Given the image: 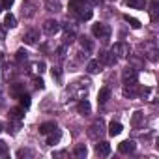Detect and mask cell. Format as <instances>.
I'll return each mask as SVG.
<instances>
[{
  "label": "cell",
  "mask_w": 159,
  "mask_h": 159,
  "mask_svg": "<svg viewBox=\"0 0 159 159\" xmlns=\"http://www.w3.org/2000/svg\"><path fill=\"white\" fill-rule=\"evenodd\" d=\"M88 88H90V81L88 79H81V81L73 83L67 92L73 99H84V96L88 94Z\"/></svg>",
  "instance_id": "1"
},
{
  "label": "cell",
  "mask_w": 159,
  "mask_h": 159,
  "mask_svg": "<svg viewBox=\"0 0 159 159\" xmlns=\"http://www.w3.org/2000/svg\"><path fill=\"white\" fill-rule=\"evenodd\" d=\"M103 135H105V122L99 118V120H96V122L88 127V137L94 139V140H99Z\"/></svg>",
  "instance_id": "2"
},
{
  "label": "cell",
  "mask_w": 159,
  "mask_h": 159,
  "mask_svg": "<svg viewBox=\"0 0 159 159\" xmlns=\"http://www.w3.org/2000/svg\"><path fill=\"white\" fill-rule=\"evenodd\" d=\"M92 34H94L96 38H99L101 41H107V39L111 38V28H109V25H105V23H98V25L92 26Z\"/></svg>",
  "instance_id": "3"
},
{
  "label": "cell",
  "mask_w": 159,
  "mask_h": 159,
  "mask_svg": "<svg viewBox=\"0 0 159 159\" xmlns=\"http://www.w3.org/2000/svg\"><path fill=\"white\" fill-rule=\"evenodd\" d=\"M116 58H127L129 56V45L127 43H124V41H118V43H114L112 45V51H111Z\"/></svg>",
  "instance_id": "4"
},
{
  "label": "cell",
  "mask_w": 159,
  "mask_h": 159,
  "mask_svg": "<svg viewBox=\"0 0 159 159\" xmlns=\"http://www.w3.org/2000/svg\"><path fill=\"white\" fill-rule=\"evenodd\" d=\"M122 79H124V84L137 83V81H139V71H137L135 67H125L124 73H122Z\"/></svg>",
  "instance_id": "5"
},
{
  "label": "cell",
  "mask_w": 159,
  "mask_h": 159,
  "mask_svg": "<svg viewBox=\"0 0 159 159\" xmlns=\"http://www.w3.org/2000/svg\"><path fill=\"white\" fill-rule=\"evenodd\" d=\"M58 30H60V23H58V21H54V19H47V21L43 23V32H45L47 36H54Z\"/></svg>",
  "instance_id": "6"
},
{
  "label": "cell",
  "mask_w": 159,
  "mask_h": 159,
  "mask_svg": "<svg viewBox=\"0 0 159 159\" xmlns=\"http://www.w3.org/2000/svg\"><path fill=\"white\" fill-rule=\"evenodd\" d=\"M124 96L125 98H137V96H140V88H139V84L137 83H131V84H124Z\"/></svg>",
  "instance_id": "7"
},
{
  "label": "cell",
  "mask_w": 159,
  "mask_h": 159,
  "mask_svg": "<svg viewBox=\"0 0 159 159\" xmlns=\"http://www.w3.org/2000/svg\"><path fill=\"white\" fill-rule=\"evenodd\" d=\"M38 39H39V32L34 30V28H30V30H26V32L23 34V41L28 43V45H34Z\"/></svg>",
  "instance_id": "8"
},
{
  "label": "cell",
  "mask_w": 159,
  "mask_h": 159,
  "mask_svg": "<svg viewBox=\"0 0 159 159\" xmlns=\"http://www.w3.org/2000/svg\"><path fill=\"white\" fill-rule=\"evenodd\" d=\"M116 60H118V58H116L112 52H107V51H101V52H99V62L105 64V66H114Z\"/></svg>",
  "instance_id": "9"
},
{
  "label": "cell",
  "mask_w": 159,
  "mask_h": 159,
  "mask_svg": "<svg viewBox=\"0 0 159 159\" xmlns=\"http://www.w3.org/2000/svg\"><path fill=\"white\" fill-rule=\"evenodd\" d=\"M135 148H137L135 140H122V142L118 144V150H120L122 153H133Z\"/></svg>",
  "instance_id": "10"
},
{
  "label": "cell",
  "mask_w": 159,
  "mask_h": 159,
  "mask_svg": "<svg viewBox=\"0 0 159 159\" xmlns=\"http://www.w3.org/2000/svg\"><path fill=\"white\" fill-rule=\"evenodd\" d=\"M144 54L150 58V60H157V47H155V41H150L144 45Z\"/></svg>",
  "instance_id": "11"
},
{
  "label": "cell",
  "mask_w": 159,
  "mask_h": 159,
  "mask_svg": "<svg viewBox=\"0 0 159 159\" xmlns=\"http://www.w3.org/2000/svg\"><path fill=\"white\" fill-rule=\"evenodd\" d=\"M96 153H98V155H101V157H107V155L111 153V144H109V142H105V140L98 142V144H96Z\"/></svg>",
  "instance_id": "12"
},
{
  "label": "cell",
  "mask_w": 159,
  "mask_h": 159,
  "mask_svg": "<svg viewBox=\"0 0 159 159\" xmlns=\"http://www.w3.org/2000/svg\"><path fill=\"white\" fill-rule=\"evenodd\" d=\"M131 125H133L135 129H140V127L144 125V112L137 111V112L133 114V118H131Z\"/></svg>",
  "instance_id": "13"
},
{
  "label": "cell",
  "mask_w": 159,
  "mask_h": 159,
  "mask_svg": "<svg viewBox=\"0 0 159 159\" xmlns=\"http://www.w3.org/2000/svg\"><path fill=\"white\" fill-rule=\"evenodd\" d=\"M45 10L56 13V11L62 10V2H60V0H45Z\"/></svg>",
  "instance_id": "14"
},
{
  "label": "cell",
  "mask_w": 159,
  "mask_h": 159,
  "mask_svg": "<svg viewBox=\"0 0 159 159\" xmlns=\"http://www.w3.org/2000/svg\"><path fill=\"white\" fill-rule=\"evenodd\" d=\"M159 17V0H150V19L155 23Z\"/></svg>",
  "instance_id": "15"
},
{
  "label": "cell",
  "mask_w": 159,
  "mask_h": 159,
  "mask_svg": "<svg viewBox=\"0 0 159 159\" xmlns=\"http://www.w3.org/2000/svg\"><path fill=\"white\" fill-rule=\"evenodd\" d=\"M101 66H103V64H101L99 60H90L88 66H86V71H88L90 75H96V73L101 71Z\"/></svg>",
  "instance_id": "16"
},
{
  "label": "cell",
  "mask_w": 159,
  "mask_h": 159,
  "mask_svg": "<svg viewBox=\"0 0 159 159\" xmlns=\"http://www.w3.org/2000/svg\"><path fill=\"white\" fill-rule=\"evenodd\" d=\"M79 41H81V47H83L86 52H92V51H94V43H92V39H90L88 36H81V38H79Z\"/></svg>",
  "instance_id": "17"
},
{
  "label": "cell",
  "mask_w": 159,
  "mask_h": 159,
  "mask_svg": "<svg viewBox=\"0 0 159 159\" xmlns=\"http://www.w3.org/2000/svg\"><path fill=\"white\" fill-rule=\"evenodd\" d=\"M23 116H25V109L23 107L10 109V120H23Z\"/></svg>",
  "instance_id": "18"
},
{
  "label": "cell",
  "mask_w": 159,
  "mask_h": 159,
  "mask_svg": "<svg viewBox=\"0 0 159 159\" xmlns=\"http://www.w3.org/2000/svg\"><path fill=\"white\" fill-rule=\"evenodd\" d=\"M77 111L81 112V114H90V111H92V107H90V103L86 101V99H79V105H77Z\"/></svg>",
  "instance_id": "19"
},
{
  "label": "cell",
  "mask_w": 159,
  "mask_h": 159,
  "mask_svg": "<svg viewBox=\"0 0 159 159\" xmlns=\"http://www.w3.org/2000/svg\"><path fill=\"white\" fill-rule=\"evenodd\" d=\"M75 41V30L66 26V32H64V45H71Z\"/></svg>",
  "instance_id": "20"
},
{
  "label": "cell",
  "mask_w": 159,
  "mask_h": 159,
  "mask_svg": "<svg viewBox=\"0 0 159 159\" xmlns=\"http://www.w3.org/2000/svg\"><path fill=\"white\" fill-rule=\"evenodd\" d=\"M60 137H62V133L58 131V127L54 129V131H51L49 135H47V144H51V146H54L58 140H60Z\"/></svg>",
  "instance_id": "21"
},
{
  "label": "cell",
  "mask_w": 159,
  "mask_h": 159,
  "mask_svg": "<svg viewBox=\"0 0 159 159\" xmlns=\"http://www.w3.org/2000/svg\"><path fill=\"white\" fill-rule=\"evenodd\" d=\"M54 129H56V124H54V122H45V124L39 125V133H41V135H49V133L54 131Z\"/></svg>",
  "instance_id": "22"
},
{
  "label": "cell",
  "mask_w": 159,
  "mask_h": 159,
  "mask_svg": "<svg viewBox=\"0 0 159 159\" xmlns=\"http://www.w3.org/2000/svg\"><path fill=\"white\" fill-rule=\"evenodd\" d=\"M109 98H111V90H109V88H101L99 94H98V101H99L101 105H105V103L109 101Z\"/></svg>",
  "instance_id": "23"
},
{
  "label": "cell",
  "mask_w": 159,
  "mask_h": 159,
  "mask_svg": "<svg viewBox=\"0 0 159 159\" xmlns=\"http://www.w3.org/2000/svg\"><path fill=\"white\" fill-rule=\"evenodd\" d=\"M122 124L120 122H111V125H109V133L112 135V137H116V135H120L122 133Z\"/></svg>",
  "instance_id": "24"
},
{
  "label": "cell",
  "mask_w": 159,
  "mask_h": 159,
  "mask_svg": "<svg viewBox=\"0 0 159 159\" xmlns=\"http://www.w3.org/2000/svg\"><path fill=\"white\" fill-rule=\"evenodd\" d=\"M4 26H6V28H15V26H17V19H15V15L8 13L6 19H4Z\"/></svg>",
  "instance_id": "25"
},
{
  "label": "cell",
  "mask_w": 159,
  "mask_h": 159,
  "mask_svg": "<svg viewBox=\"0 0 159 159\" xmlns=\"http://www.w3.org/2000/svg\"><path fill=\"white\" fill-rule=\"evenodd\" d=\"M10 94H11L13 98H19L21 94H25V92H23V84H19V83L11 84V86H10Z\"/></svg>",
  "instance_id": "26"
},
{
  "label": "cell",
  "mask_w": 159,
  "mask_h": 159,
  "mask_svg": "<svg viewBox=\"0 0 159 159\" xmlns=\"http://www.w3.org/2000/svg\"><path fill=\"white\" fill-rule=\"evenodd\" d=\"M73 153L77 155V157H86V153H88V150H86V146L84 144H79L75 150H73Z\"/></svg>",
  "instance_id": "27"
},
{
  "label": "cell",
  "mask_w": 159,
  "mask_h": 159,
  "mask_svg": "<svg viewBox=\"0 0 159 159\" xmlns=\"http://www.w3.org/2000/svg\"><path fill=\"white\" fill-rule=\"evenodd\" d=\"M23 15H25V17H32V15H34V6H32L30 2H25V4H23Z\"/></svg>",
  "instance_id": "28"
},
{
  "label": "cell",
  "mask_w": 159,
  "mask_h": 159,
  "mask_svg": "<svg viewBox=\"0 0 159 159\" xmlns=\"http://www.w3.org/2000/svg\"><path fill=\"white\" fill-rule=\"evenodd\" d=\"M127 6L135 8V10H144V0H127Z\"/></svg>",
  "instance_id": "29"
},
{
  "label": "cell",
  "mask_w": 159,
  "mask_h": 159,
  "mask_svg": "<svg viewBox=\"0 0 159 159\" xmlns=\"http://www.w3.org/2000/svg\"><path fill=\"white\" fill-rule=\"evenodd\" d=\"M17 157L19 159H23V157H34V152L28 150V148H21V150H17Z\"/></svg>",
  "instance_id": "30"
},
{
  "label": "cell",
  "mask_w": 159,
  "mask_h": 159,
  "mask_svg": "<svg viewBox=\"0 0 159 159\" xmlns=\"http://www.w3.org/2000/svg\"><path fill=\"white\" fill-rule=\"evenodd\" d=\"M124 19H125V23H129V25H131V28H140V21H139V19L129 17V15H125Z\"/></svg>",
  "instance_id": "31"
},
{
  "label": "cell",
  "mask_w": 159,
  "mask_h": 159,
  "mask_svg": "<svg viewBox=\"0 0 159 159\" xmlns=\"http://www.w3.org/2000/svg\"><path fill=\"white\" fill-rule=\"evenodd\" d=\"M26 60H28V52H26L25 49L17 51V62H19V64H25Z\"/></svg>",
  "instance_id": "32"
},
{
  "label": "cell",
  "mask_w": 159,
  "mask_h": 159,
  "mask_svg": "<svg viewBox=\"0 0 159 159\" xmlns=\"http://www.w3.org/2000/svg\"><path fill=\"white\" fill-rule=\"evenodd\" d=\"M19 103H21V107H23V109H28V107H30V96L21 94V96H19Z\"/></svg>",
  "instance_id": "33"
},
{
  "label": "cell",
  "mask_w": 159,
  "mask_h": 159,
  "mask_svg": "<svg viewBox=\"0 0 159 159\" xmlns=\"http://www.w3.org/2000/svg\"><path fill=\"white\" fill-rule=\"evenodd\" d=\"M51 75H52V79H56V81H58V79L62 77V71H60V67L56 66V67H51Z\"/></svg>",
  "instance_id": "34"
},
{
  "label": "cell",
  "mask_w": 159,
  "mask_h": 159,
  "mask_svg": "<svg viewBox=\"0 0 159 159\" xmlns=\"http://www.w3.org/2000/svg\"><path fill=\"white\" fill-rule=\"evenodd\" d=\"M32 67H34V71H38V73H43V71H45V64H43V62H36Z\"/></svg>",
  "instance_id": "35"
},
{
  "label": "cell",
  "mask_w": 159,
  "mask_h": 159,
  "mask_svg": "<svg viewBox=\"0 0 159 159\" xmlns=\"http://www.w3.org/2000/svg\"><path fill=\"white\" fill-rule=\"evenodd\" d=\"M13 2H15V0H0V6H2V10H4V8L10 10V8L13 6Z\"/></svg>",
  "instance_id": "36"
},
{
  "label": "cell",
  "mask_w": 159,
  "mask_h": 159,
  "mask_svg": "<svg viewBox=\"0 0 159 159\" xmlns=\"http://www.w3.org/2000/svg\"><path fill=\"white\" fill-rule=\"evenodd\" d=\"M8 153V144L4 140H0V155H6Z\"/></svg>",
  "instance_id": "37"
},
{
  "label": "cell",
  "mask_w": 159,
  "mask_h": 159,
  "mask_svg": "<svg viewBox=\"0 0 159 159\" xmlns=\"http://www.w3.org/2000/svg\"><path fill=\"white\" fill-rule=\"evenodd\" d=\"M13 73H15V71H13V67H10V66H8V67H6V71H4V79L13 77Z\"/></svg>",
  "instance_id": "38"
},
{
  "label": "cell",
  "mask_w": 159,
  "mask_h": 159,
  "mask_svg": "<svg viewBox=\"0 0 159 159\" xmlns=\"http://www.w3.org/2000/svg\"><path fill=\"white\" fill-rule=\"evenodd\" d=\"M56 56H58V58L62 60V58L66 56V49H64V47H60V49H56Z\"/></svg>",
  "instance_id": "39"
},
{
  "label": "cell",
  "mask_w": 159,
  "mask_h": 159,
  "mask_svg": "<svg viewBox=\"0 0 159 159\" xmlns=\"http://www.w3.org/2000/svg\"><path fill=\"white\" fill-rule=\"evenodd\" d=\"M52 157H67V152L66 150H60V152H54Z\"/></svg>",
  "instance_id": "40"
},
{
  "label": "cell",
  "mask_w": 159,
  "mask_h": 159,
  "mask_svg": "<svg viewBox=\"0 0 159 159\" xmlns=\"http://www.w3.org/2000/svg\"><path fill=\"white\" fill-rule=\"evenodd\" d=\"M36 88H39V90H43V88H45V83L41 81V79H36Z\"/></svg>",
  "instance_id": "41"
},
{
  "label": "cell",
  "mask_w": 159,
  "mask_h": 159,
  "mask_svg": "<svg viewBox=\"0 0 159 159\" xmlns=\"http://www.w3.org/2000/svg\"><path fill=\"white\" fill-rule=\"evenodd\" d=\"M0 39H6V30H4V26H0Z\"/></svg>",
  "instance_id": "42"
},
{
  "label": "cell",
  "mask_w": 159,
  "mask_h": 159,
  "mask_svg": "<svg viewBox=\"0 0 159 159\" xmlns=\"http://www.w3.org/2000/svg\"><path fill=\"white\" fill-rule=\"evenodd\" d=\"M2 58H4V56H2V52H0V62H2Z\"/></svg>",
  "instance_id": "43"
},
{
  "label": "cell",
  "mask_w": 159,
  "mask_h": 159,
  "mask_svg": "<svg viewBox=\"0 0 159 159\" xmlns=\"http://www.w3.org/2000/svg\"><path fill=\"white\" fill-rule=\"evenodd\" d=\"M0 13H2V6H0Z\"/></svg>",
  "instance_id": "44"
},
{
  "label": "cell",
  "mask_w": 159,
  "mask_h": 159,
  "mask_svg": "<svg viewBox=\"0 0 159 159\" xmlns=\"http://www.w3.org/2000/svg\"><path fill=\"white\" fill-rule=\"evenodd\" d=\"M0 131H2V124H0Z\"/></svg>",
  "instance_id": "45"
},
{
  "label": "cell",
  "mask_w": 159,
  "mask_h": 159,
  "mask_svg": "<svg viewBox=\"0 0 159 159\" xmlns=\"http://www.w3.org/2000/svg\"><path fill=\"white\" fill-rule=\"evenodd\" d=\"M81 2H84V0H81Z\"/></svg>",
  "instance_id": "46"
}]
</instances>
